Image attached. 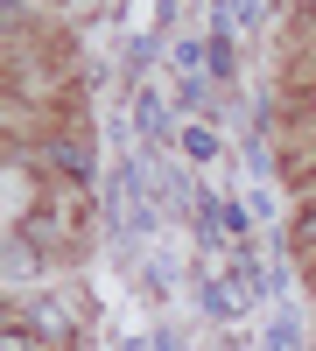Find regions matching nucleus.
Masks as SVG:
<instances>
[{"label": "nucleus", "instance_id": "f257e3e1", "mask_svg": "<svg viewBox=\"0 0 316 351\" xmlns=\"http://www.w3.org/2000/svg\"><path fill=\"white\" fill-rule=\"evenodd\" d=\"M8 324L28 330L42 351H77V337H84V309H77L71 295H36V302H14Z\"/></svg>", "mask_w": 316, "mask_h": 351}, {"label": "nucleus", "instance_id": "f03ea898", "mask_svg": "<svg viewBox=\"0 0 316 351\" xmlns=\"http://www.w3.org/2000/svg\"><path fill=\"white\" fill-rule=\"evenodd\" d=\"M0 351H42V344L28 337V330H14V324H8V344H0Z\"/></svg>", "mask_w": 316, "mask_h": 351}, {"label": "nucleus", "instance_id": "7ed1b4c3", "mask_svg": "<svg viewBox=\"0 0 316 351\" xmlns=\"http://www.w3.org/2000/svg\"><path fill=\"white\" fill-rule=\"evenodd\" d=\"M295 239H302V246L316 253V211H302V218H295Z\"/></svg>", "mask_w": 316, "mask_h": 351}, {"label": "nucleus", "instance_id": "20e7f679", "mask_svg": "<svg viewBox=\"0 0 316 351\" xmlns=\"http://www.w3.org/2000/svg\"><path fill=\"white\" fill-rule=\"evenodd\" d=\"M309 120H316V92H309Z\"/></svg>", "mask_w": 316, "mask_h": 351}, {"label": "nucleus", "instance_id": "39448f33", "mask_svg": "<svg viewBox=\"0 0 316 351\" xmlns=\"http://www.w3.org/2000/svg\"><path fill=\"white\" fill-rule=\"evenodd\" d=\"M309 8H316V0H309Z\"/></svg>", "mask_w": 316, "mask_h": 351}]
</instances>
